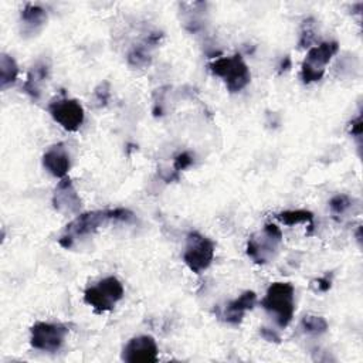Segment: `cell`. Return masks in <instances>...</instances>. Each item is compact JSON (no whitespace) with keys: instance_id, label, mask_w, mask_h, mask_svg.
Here are the masks:
<instances>
[{"instance_id":"6da1fadb","label":"cell","mask_w":363,"mask_h":363,"mask_svg":"<svg viewBox=\"0 0 363 363\" xmlns=\"http://www.w3.org/2000/svg\"><path fill=\"white\" fill-rule=\"evenodd\" d=\"M133 217H135L133 213L123 207L94 210V211H86V213L78 214L71 223L67 224L58 242L64 248H71L77 238L94 234L104 224H106L109 221L130 223L133 220Z\"/></svg>"},{"instance_id":"7a4b0ae2","label":"cell","mask_w":363,"mask_h":363,"mask_svg":"<svg viewBox=\"0 0 363 363\" xmlns=\"http://www.w3.org/2000/svg\"><path fill=\"white\" fill-rule=\"evenodd\" d=\"M259 303L284 329L291 323L295 313V288L291 282H274Z\"/></svg>"},{"instance_id":"3957f363","label":"cell","mask_w":363,"mask_h":363,"mask_svg":"<svg viewBox=\"0 0 363 363\" xmlns=\"http://www.w3.org/2000/svg\"><path fill=\"white\" fill-rule=\"evenodd\" d=\"M208 69L224 81L227 91L231 94L240 92L251 81L250 68L242 60L241 54L220 57L208 64Z\"/></svg>"},{"instance_id":"277c9868","label":"cell","mask_w":363,"mask_h":363,"mask_svg":"<svg viewBox=\"0 0 363 363\" xmlns=\"http://www.w3.org/2000/svg\"><path fill=\"white\" fill-rule=\"evenodd\" d=\"M125 289L116 277H106L84 292V302L96 313L109 312L123 298Z\"/></svg>"},{"instance_id":"5b68a950","label":"cell","mask_w":363,"mask_h":363,"mask_svg":"<svg viewBox=\"0 0 363 363\" xmlns=\"http://www.w3.org/2000/svg\"><path fill=\"white\" fill-rule=\"evenodd\" d=\"M282 241V231L274 223H267L261 231L252 234L247 241V255L255 264L269 262L277 251L278 245Z\"/></svg>"},{"instance_id":"8992f818","label":"cell","mask_w":363,"mask_h":363,"mask_svg":"<svg viewBox=\"0 0 363 363\" xmlns=\"http://www.w3.org/2000/svg\"><path fill=\"white\" fill-rule=\"evenodd\" d=\"M214 242L199 231H190L186 237V247L183 251V261L194 274L206 271L214 259Z\"/></svg>"},{"instance_id":"52a82bcc","label":"cell","mask_w":363,"mask_h":363,"mask_svg":"<svg viewBox=\"0 0 363 363\" xmlns=\"http://www.w3.org/2000/svg\"><path fill=\"white\" fill-rule=\"evenodd\" d=\"M337 51H339L337 41H323L309 48L301 67L302 82L312 84L322 79L326 65Z\"/></svg>"},{"instance_id":"ba28073f","label":"cell","mask_w":363,"mask_h":363,"mask_svg":"<svg viewBox=\"0 0 363 363\" xmlns=\"http://www.w3.org/2000/svg\"><path fill=\"white\" fill-rule=\"evenodd\" d=\"M68 335V328L62 323L37 322L30 329V345L41 352L54 353L60 350Z\"/></svg>"},{"instance_id":"9c48e42d","label":"cell","mask_w":363,"mask_h":363,"mask_svg":"<svg viewBox=\"0 0 363 363\" xmlns=\"http://www.w3.org/2000/svg\"><path fill=\"white\" fill-rule=\"evenodd\" d=\"M51 118L65 130L77 132L85 119V112L78 99L58 98L48 104Z\"/></svg>"},{"instance_id":"30bf717a","label":"cell","mask_w":363,"mask_h":363,"mask_svg":"<svg viewBox=\"0 0 363 363\" xmlns=\"http://www.w3.org/2000/svg\"><path fill=\"white\" fill-rule=\"evenodd\" d=\"M159 359V349L152 336L140 335L128 340L122 350V360L128 363H152Z\"/></svg>"},{"instance_id":"8fae6325","label":"cell","mask_w":363,"mask_h":363,"mask_svg":"<svg viewBox=\"0 0 363 363\" xmlns=\"http://www.w3.org/2000/svg\"><path fill=\"white\" fill-rule=\"evenodd\" d=\"M81 206V197L72 180L68 176L60 179L52 193V207L62 216H78Z\"/></svg>"},{"instance_id":"7c38bea8","label":"cell","mask_w":363,"mask_h":363,"mask_svg":"<svg viewBox=\"0 0 363 363\" xmlns=\"http://www.w3.org/2000/svg\"><path fill=\"white\" fill-rule=\"evenodd\" d=\"M257 303V294L254 291H245L238 298L230 301L221 309H217V316L230 325H240L248 311Z\"/></svg>"},{"instance_id":"4fadbf2b","label":"cell","mask_w":363,"mask_h":363,"mask_svg":"<svg viewBox=\"0 0 363 363\" xmlns=\"http://www.w3.org/2000/svg\"><path fill=\"white\" fill-rule=\"evenodd\" d=\"M50 71H51V64L47 58H40L37 60L31 68L28 69L27 74V79L23 84V91L34 101H38L41 98V92H43V86L45 84V81L50 77Z\"/></svg>"},{"instance_id":"5bb4252c","label":"cell","mask_w":363,"mask_h":363,"mask_svg":"<svg viewBox=\"0 0 363 363\" xmlns=\"http://www.w3.org/2000/svg\"><path fill=\"white\" fill-rule=\"evenodd\" d=\"M43 166L54 177L62 179L68 174V170L71 167V160L64 143H55L44 152Z\"/></svg>"},{"instance_id":"9a60e30c","label":"cell","mask_w":363,"mask_h":363,"mask_svg":"<svg viewBox=\"0 0 363 363\" xmlns=\"http://www.w3.org/2000/svg\"><path fill=\"white\" fill-rule=\"evenodd\" d=\"M20 21L23 34H37L47 23V11L38 4L27 3L20 13Z\"/></svg>"},{"instance_id":"2e32d148","label":"cell","mask_w":363,"mask_h":363,"mask_svg":"<svg viewBox=\"0 0 363 363\" xmlns=\"http://www.w3.org/2000/svg\"><path fill=\"white\" fill-rule=\"evenodd\" d=\"M163 37V34L160 31L152 33L147 35V38L145 40V43L135 45L129 54H128V64L133 68H145L150 64V48L155 47L160 38Z\"/></svg>"},{"instance_id":"e0dca14e","label":"cell","mask_w":363,"mask_h":363,"mask_svg":"<svg viewBox=\"0 0 363 363\" xmlns=\"http://www.w3.org/2000/svg\"><path fill=\"white\" fill-rule=\"evenodd\" d=\"M17 77H18V65L16 60L11 55L3 52L0 57V88L7 89L16 82Z\"/></svg>"},{"instance_id":"ac0fdd59","label":"cell","mask_w":363,"mask_h":363,"mask_svg":"<svg viewBox=\"0 0 363 363\" xmlns=\"http://www.w3.org/2000/svg\"><path fill=\"white\" fill-rule=\"evenodd\" d=\"M277 218L285 225H295V224H308L309 234L313 228V214L309 210L298 208V210H285L277 214Z\"/></svg>"},{"instance_id":"d6986e66","label":"cell","mask_w":363,"mask_h":363,"mask_svg":"<svg viewBox=\"0 0 363 363\" xmlns=\"http://www.w3.org/2000/svg\"><path fill=\"white\" fill-rule=\"evenodd\" d=\"M301 328L305 333L312 336H319L328 330V322L323 316L305 315L301 320Z\"/></svg>"},{"instance_id":"ffe728a7","label":"cell","mask_w":363,"mask_h":363,"mask_svg":"<svg viewBox=\"0 0 363 363\" xmlns=\"http://www.w3.org/2000/svg\"><path fill=\"white\" fill-rule=\"evenodd\" d=\"M193 162H194V159H193V156H191L190 152H180V153L174 157V160H173V174H172V177H170V182H172V180H177L180 172H183V170H186L187 167H190V166L193 164Z\"/></svg>"},{"instance_id":"44dd1931","label":"cell","mask_w":363,"mask_h":363,"mask_svg":"<svg viewBox=\"0 0 363 363\" xmlns=\"http://www.w3.org/2000/svg\"><path fill=\"white\" fill-rule=\"evenodd\" d=\"M352 203L353 200L347 194H336L330 199L329 207L333 214L340 216V214H345L352 207Z\"/></svg>"},{"instance_id":"7402d4cb","label":"cell","mask_w":363,"mask_h":363,"mask_svg":"<svg viewBox=\"0 0 363 363\" xmlns=\"http://www.w3.org/2000/svg\"><path fill=\"white\" fill-rule=\"evenodd\" d=\"M315 20L312 17L306 18L302 24V31H301V38H299V47H309L315 41Z\"/></svg>"},{"instance_id":"603a6c76","label":"cell","mask_w":363,"mask_h":363,"mask_svg":"<svg viewBox=\"0 0 363 363\" xmlns=\"http://www.w3.org/2000/svg\"><path fill=\"white\" fill-rule=\"evenodd\" d=\"M111 96V85L108 81H102L95 89H94V99L98 106H105Z\"/></svg>"},{"instance_id":"cb8c5ba5","label":"cell","mask_w":363,"mask_h":363,"mask_svg":"<svg viewBox=\"0 0 363 363\" xmlns=\"http://www.w3.org/2000/svg\"><path fill=\"white\" fill-rule=\"evenodd\" d=\"M332 278H333V275L329 274V272L325 274L323 277L318 278V279L313 282L315 291H316V292H326V291H329L330 286H332Z\"/></svg>"},{"instance_id":"d4e9b609","label":"cell","mask_w":363,"mask_h":363,"mask_svg":"<svg viewBox=\"0 0 363 363\" xmlns=\"http://www.w3.org/2000/svg\"><path fill=\"white\" fill-rule=\"evenodd\" d=\"M259 335L262 336V339H265L267 342H274V343H279L281 342V336L278 335L277 330L271 329V328H259Z\"/></svg>"},{"instance_id":"484cf974","label":"cell","mask_w":363,"mask_h":363,"mask_svg":"<svg viewBox=\"0 0 363 363\" xmlns=\"http://www.w3.org/2000/svg\"><path fill=\"white\" fill-rule=\"evenodd\" d=\"M350 135L353 138H356L357 140H360V136H362V115L359 113L354 119H352L350 122Z\"/></svg>"},{"instance_id":"4316f807","label":"cell","mask_w":363,"mask_h":363,"mask_svg":"<svg viewBox=\"0 0 363 363\" xmlns=\"http://www.w3.org/2000/svg\"><path fill=\"white\" fill-rule=\"evenodd\" d=\"M289 67H291V58H289V57H285V58L282 60L281 65H279V74L284 72V71H286Z\"/></svg>"}]
</instances>
